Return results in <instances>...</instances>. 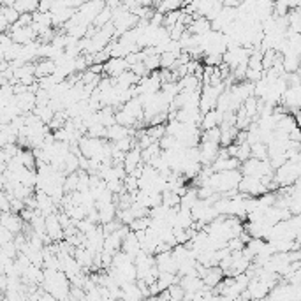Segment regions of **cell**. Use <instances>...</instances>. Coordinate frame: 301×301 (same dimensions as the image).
I'll return each instance as SVG.
<instances>
[{"mask_svg": "<svg viewBox=\"0 0 301 301\" xmlns=\"http://www.w3.org/2000/svg\"><path fill=\"white\" fill-rule=\"evenodd\" d=\"M130 65L127 62V58H120V57H111L107 62H104V74L111 78H118L122 73L129 71Z\"/></svg>", "mask_w": 301, "mask_h": 301, "instance_id": "1", "label": "cell"}, {"mask_svg": "<svg viewBox=\"0 0 301 301\" xmlns=\"http://www.w3.org/2000/svg\"><path fill=\"white\" fill-rule=\"evenodd\" d=\"M46 233L51 240H60V238L65 236V231H64V225L60 224V218L58 215H46Z\"/></svg>", "mask_w": 301, "mask_h": 301, "instance_id": "2", "label": "cell"}, {"mask_svg": "<svg viewBox=\"0 0 301 301\" xmlns=\"http://www.w3.org/2000/svg\"><path fill=\"white\" fill-rule=\"evenodd\" d=\"M23 224H25L23 217H18L14 211H7V213H4V217H2V225H4V227H7L9 231H11V233H14V234L21 233Z\"/></svg>", "mask_w": 301, "mask_h": 301, "instance_id": "3", "label": "cell"}, {"mask_svg": "<svg viewBox=\"0 0 301 301\" xmlns=\"http://www.w3.org/2000/svg\"><path fill=\"white\" fill-rule=\"evenodd\" d=\"M129 136V130H127L125 125H122V123H114V125L107 127V132H106V137L109 139V141H118V139H122V137H127Z\"/></svg>", "mask_w": 301, "mask_h": 301, "instance_id": "4", "label": "cell"}, {"mask_svg": "<svg viewBox=\"0 0 301 301\" xmlns=\"http://www.w3.org/2000/svg\"><path fill=\"white\" fill-rule=\"evenodd\" d=\"M111 21H113V9L106 5V7L96 16V19H94V27L102 28L104 25H107V23H111Z\"/></svg>", "mask_w": 301, "mask_h": 301, "instance_id": "5", "label": "cell"}, {"mask_svg": "<svg viewBox=\"0 0 301 301\" xmlns=\"http://www.w3.org/2000/svg\"><path fill=\"white\" fill-rule=\"evenodd\" d=\"M99 213H100V224H107V222H111L114 218V213H116L114 204L113 202H107V204L100 206Z\"/></svg>", "mask_w": 301, "mask_h": 301, "instance_id": "6", "label": "cell"}, {"mask_svg": "<svg viewBox=\"0 0 301 301\" xmlns=\"http://www.w3.org/2000/svg\"><path fill=\"white\" fill-rule=\"evenodd\" d=\"M139 2V5H145V7H150V5L155 2V0H137Z\"/></svg>", "mask_w": 301, "mask_h": 301, "instance_id": "7", "label": "cell"}]
</instances>
